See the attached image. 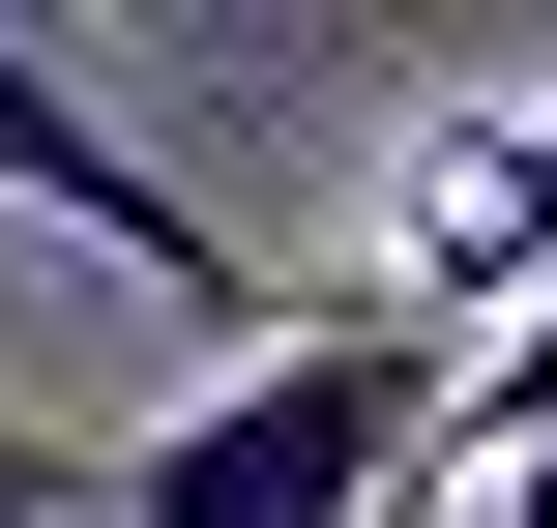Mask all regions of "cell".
<instances>
[{"label": "cell", "instance_id": "cell-1", "mask_svg": "<svg viewBox=\"0 0 557 528\" xmlns=\"http://www.w3.org/2000/svg\"><path fill=\"white\" fill-rule=\"evenodd\" d=\"M470 470V353H411L382 294H323V323H264V353H206L117 470H88V528H382Z\"/></svg>", "mask_w": 557, "mask_h": 528}, {"label": "cell", "instance_id": "cell-5", "mask_svg": "<svg viewBox=\"0 0 557 528\" xmlns=\"http://www.w3.org/2000/svg\"><path fill=\"white\" fill-rule=\"evenodd\" d=\"M499 528H557V441H529V470H499Z\"/></svg>", "mask_w": 557, "mask_h": 528}, {"label": "cell", "instance_id": "cell-4", "mask_svg": "<svg viewBox=\"0 0 557 528\" xmlns=\"http://www.w3.org/2000/svg\"><path fill=\"white\" fill-rule=\"evenodd\" d=\"M0 528H88V470H59V441H29V412H0Z\"/></svg>", "mask_w": 557, "mask_h": 528}, {"label": "cell", "instance_id": "cell-2", "mask_svg": "<svg viewBox=\"0 0 557 528\" xmlns=\"http://www.w3.org/2000/svg\"><path fill=\"white\" fill-rule=\"evenodd\" d=\"M557 294V59H529V118L470 88V118H411V176H382V323L411 353H499Z\"/></svg>", "mask_w": 557, "mask_h": 528}, {"label": "cell", "instance_id": "cell-3", "mask_svg": "<svg viewBox=\"0 0 557 528\" xmlns=\"http://www.w3.org/2000/svg\"><path fill=\"white\" fill-rule=\"evenodd\" d=\"M0 206H59L117 294H176V323H235V353H264V265H235V235H206V206H176V176H147V147H117L29 29H0Z\"/></svg>", "mask_w": 557, "mask_h": 528}]
</instances>
